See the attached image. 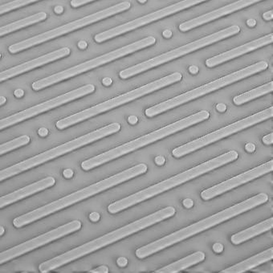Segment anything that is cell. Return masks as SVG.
Listing matches in <instances>:
<instances>
[{
  "label": "cell",
  "mask_w": 273,
  "mask_h": 273,
  "mask_svg": "<svg viewBox=\"0 0 273 273\" xmlns=\"http://www.w3.org/2000/svg\"><path fill=\"white\" fill-rule=\"evenodd\" d=\"M176 208L173 206H168L161 210L154 212L153 214L145 216L138 220L130 222L126 226H122L120 228L112 230L108 234H104L99 238H95L94 240L86 242L84 244L72 249L62 255L54 257L52 259L45 261L40 264L39 270L40 272L46 273L56 270L62 267L64 265L71 263L76 260L80 259L82 257L86 256L90 253L98 251L99 249L112 244L116 241L122 240L123 238L130 236L131 234L139 232L144 229L148 228L150 226L157 224L162 221L172 218L176 214Z\"/></svg>",
  "instance_id": "cell-1"
},
{
  "label": "cell",
  "mask_w": 273,
  "mask_h": 273,
  "mask_svg": "<svg viewBox=\"0 0 273 273\" xmlns=\"http://www.w3.org/2000/svg\"><path fill=\"white\" fill-rule=\"evenodd\" d=\"M268 201V196L265 193H260L251 198L238 202L234 206L226 208L224 210L204 218L202 220L194 222L193 224L180 229L176 232L168 234L166 236L154 241L149 244L136 249V256L140 260L145 259L150 256L162 251L163 249L173 246L174 244L185 240L186 238L194 236L196 234L204 232L208 229L218 226L222 222H226L236 216L244 214L245 212L252 210L253 208L263 205Z\"/></svg>",
  "instance_id": "cell-2"
},
{
  "label": "cell",
  "mask_w": 273,
  "mask_h": 273,
  "mask_svg": "<svg viewBox=\"0 0 273 273\" xmlns=\"http://www.w3.org/2000/svg\"><path fill=\"white\" fill-rule=\"evenodd\" d=\"M147 170H148V166L146 164L140 163L138 165L134 166L130 169L126 170L114 176L107 178L106 180L98 182L96 184L88 186L87 188L79 190L78 192L62 197L54 202L46 204L44 206L37 208L26 214L18 216L13 220V225L16 228H20L26 225L30 224L32 222L40 220L41 218L54 214L56 212L63 210L64 208L82 202L83 200H87L92 196L100 194L106 190L114 188L119 184H123L138 176L144 174L146 173Z\"/></svg>",
  "instance_id": "cell-3"
},
{
  "label": "cell",
  "mask_w": 273,
  "mask_h": 273,
  "mask_svg": "<svg viewBox=\"0 0 273 273\" xmlns=\"http://www.w3.org/2000/svg\"><path fill=\"white\" fill-rule=\"evenodd\" d=\"M238 158V152L234 150L228 151L224 154L210 159L209 161L201 163L194 168L185 170L178 174L177 176L169 178L168 180L160 182L158 184L150 186V188L139 190L135 194L127 196L122 200H118L116 202H112L108 206V212L111 214H118L119 212L128 209L136 204L153 198L154 196H158L163 192H168L169 190L177 188L182 184H186L188 182L192 181L196 178L204 176L208 172H212L214 170L224 166L233 162Z\"/></svg>",
  "instance_id": "cell-4"
},
{
  "label": "cell",
  "mask_w": 273,
  "mask_h": 273,
  "mask_svg": "<svg viewBox=\"0 0 273 273\" xmlns=\"http://www.w3.org/2000/svg\"><path fill=\"white\" fill-rule=\"evenodd\" d=\"M209 118H210V112L208 111L202 110L196 112L190 116H186L185 118L177 120L176 122L150 132L148 134L140 136L134 140L124 143L123 145L115 147L110 150L106 151L98 156L87 159L82 163V168L86 172H88L90 170L98 168L104 163L110 162L114 159L122 157L124 155L141 149L150 144L168 138L170 135L174 134L176 132L193 126L194 124L202 122L204 120H208Z\"/></svg>",
  "instance_id": "cell-5"
},
{
  "label": "cell",
  "mask_w": 273,
  "mask_h": 273,
  "mask_svg": "<svg viewBox=\"0 0 273 273\" xmlns=\"http://www.w3.org/2000/svg\"><path fill=\"white\" fill-rule=\"evenodd\" d=\"M182 79V75L180 72H174V74L166 76L161 79L154 80L149 84L131 90L130 92L122 94L120 96H116V98H111L110 100L102 102L100 104L92 106L90 108H86L84 110L76 112V114L67 116L66 118L58 120L56 124V126L60 130H63L64 128H68L72 126L82 122L84 120H88V119L98 116V115L102 114L103 112L112 110L114 108H118L119 106L128 104L132 100L146 96L148 94L156 92L158 90L166 88L168 86L176 84L178 82H181Z\"/></svg>",
  "instance_id": "cell-6"
},
{
  "label": "cell",
  "mask_w": 273,
  "mask_h": 273,
  "mask_svg": "<svg viewBox=\"0 0 273 273\" xmlns=\"http://www.w3.org/2000/svg\"><path fill=\"white\" fill-rule=\"evenodd\" d=\"M120 124L119 123H112L106 126L102 127L96 130L86 134V135L79 136L78 138L74 139L72 141L64 143L62 145L54 147L52 149L44 151L43 153L36 155L34 157L26 159L24 161L17 163L14 165L10 166L9 168L4 169L0 172V181H4L6 178L17 176L18 174L26 172L28 170L36 168L38 166L42 165L44 163L52 161L56 158L62 157L63 155L67 154L72 151L80 149L82 147L90 145L91 143L99 141L100 139L106 136L114 134L120 131Z\"/></svg>",
  "instance_id": "cell-7"
},
{
  "label": "cell",
  "mask_w": 273,
  "mask_h": 273,
  "mask_svg": "<svg viewBox=\"0 0 273 273\" xmlns=\"http://www.w3.org/2000/svg\"><path fill=\"white\" fill-rule=\"evenodd\" d=\"M268 67V64L264 60L257 62L252 66L244 68L242 70H238L232 74L214 80L213 82L200 86L198 88L180 94L176 98H172L169 100L161 102L156 106H152L150 108H147L145 111L146 116L148 118H154L157 115L161 114L162 112L170 110L172 108H176L178 106L186 104L188 102L202 98L206 94L216 92L217 90L224 88L226 86L234 84L236 82H240L241 80L246 79V78L255 75V74H260L261 72L267 70Z\"/></svg>",
  "instance_id": "cell-8"
},
{
  "label": "cell",
  "mask_w": 273,
  "mask_h": 273,
  "mask_svg": "<svg viewBox=\"0 0 273 273\" xmlns=\"http://www.w3.org/2000/svg\"><path fill=\"white\" fill-rule=\"evenodd\" d=\"M155 43H156L155 37L151 36L146 37L144 39L135 41L134 43L130 44L124 47L115 49L110 52L106 53L104 55L90 60L88 62H83V63L79 64L78 66H74V67L60 72L58 74H52V75L48 76L47 78L37 80L33 83L32 87L33 90L40 91V90H44L47 87H50L53 84L64 82L66 80L74 78L76 76L84 74L86 72L104 66L106 64L114 62L116 60L124 58L126 56L140 51L142 49L150 47L152 45L155 44Z\"/></svg>",
  "instance_id": "cell-9"
},
{
  "label": "cell",
  "mask_w": 273,
  "mask_h": 273,
  "mask_svg": "<svg viewBox=\"0 0 273 273\" xmlns=\"http://www.w3.org/2000/svg\"><path fill=\"white\" fill-rule=\"evenodd\" d=\"M240 28L238 25H233V26H229L226 28L222 29L220 31L217 32L214 34H210V35L202 37L201 39L182 45L181 47L173 49L172 51L168 52L162 53L161 55L151 58L148 60L138 64L136 66L127 68L126 70L120 72L119 76L123 80L128 79V78L138 75L142 72L148 71L151 68L162 66L163 64L168 63L174 60L188 55L190 53L194 52L198 49L204 48L208 47L209 45L217 43L218 41L224 40L226 38L237 35L238 33H240Z\"/></svg>",
  "instance_id": "cell-10"
},
{
  "label": "cell",
  "mask_w": 273,
  "mask_h": 273,
  "mask_svg": "<svg viewBox=\"0 0 273 273\" xmlns=\"http://www.w3.org/2000/svg\"><path fill=\"white\" fill-rule=\"evenodd\" d=\"M130 8L131 2H128V1L119 2V4H116L114 5L110 8H108L99 10L98 12L88 14L87 16L83 17V18H79L76 20L62 25V26L56 28L52 29L49 31L41 33L40 35L35 36L31 37V38H28V39L25 40L12 44L8 47V51L12 54H16V53L24 51L26 49L35 47V46L47 42V41L52 40L56 39L58 37L68 34L72 32L83 28H86L88 25L106 20L108 17L114 16L115 14L128 10Z\"/></svg>",
  "instance_id": "cell-11"
},
{
  "label": "cell",
  "mask_w": 273,
  "mask_h": 273,
  "mask_svg": "<svg viewBox=\"0 0 273 273\" xmlns=\"http://www.w3.org/2000/svg\"><path fill=\"white\" fill-rule=\"evenodd\" d=\"M273 116V106L266 108L264 110L256 112L255 114L248 116L246 118L242 120H237L232 124H228L226 126L222 127L218 130L210 132L205 136H201L200 138L196 139L194 141L190 142L180 146L172 151V154L174 157L180 158L184 157L189 154L193 153L194 151L202 149L206 146L210 145L212 143L220 141L221 139L225 138L228 136L244 130L246 128L263 122L264 120H268Z\"/></svg>",
  "instance_id": "cell-12"
},
{
  "label": "cell",
  "mask_w": 273,
  "mask_h": 273,
  "mask_svg": "<svg viewBox=\"0 0 273 273\" xmlns=\"http://www.w3.org/2000/svg\"><path fill=\"white\" fill-rule=\"evenodd\" d=\"M204 2H205L204 0H185V1L176 2L174 4L164 8L156 10L154 12L139 17V18L134 20L119 25V26L114 28L108 29V30H106L103 32L96 34L94 36V40L98 43H103L104 41L112 39V38H115V37L130 32L139 28L141 26L149 24L150 22L160 20L162 18L180 12L182 10L190 8H192V6H196V5L200 4Z\"/></svg>",
  "instance_id": "cell-13"
},
{
  "label": "cell",
  "mask_w": 273,
  "mask_h": 273,
  "mask_svg": "<svg viewBox=\"0 0 273 273\" xmlns=\"http://www.w3.org/2000/svg\"><path fill=\"white\" fill-rule=\"evenodd\" d=\"M95 86L94 84H86V86H82L80 88H75L72 90L70 92L62 94L56 98H52L47 102H42L40 104L32 106L30 108H26L21 112H17L14 114L1 119L0 120V130H4V128L12 126L14 124L22 122L24 120L32 118L34 116L52 110L54 108H58L59 106H64V104L78 100L83 96H87L90 94L95 92Z\"/></svg>",
  "instance_id": "cell-14"
},
{
  "label": "cell",
  "mask_w": 273,
  "mask_h": 273,
  "mask_svg": "<svg viewBox=\"0 0 273 273\" xmlns=\"http://www.w3.org/2000/svg\"><path fill=\"white\" fill-rule=\"evenodd\" d=\"M82 224L80 221H72V222H68L66 224L58 226L53 230H49L44 234H40L39 236L22 242L16 247L8 249L0 254V264L6 263L8 261L12 260L17 257L24 255L26 253L30 252L35 249L48 244L53 241L58 240L68 236L72 233L76 232L82 228Z\"/></svg>",
  "instance_id": "cell-15"
},
{
  "label": "cell",
  "mask_w": 273,
  "mask_h": 273,
  "mask_svg": "<svg viewBox=\"0 0 273 273\" xmlns=\"http://www.w3.org/2000/svg\"><path fill=\"white\" fill-rule=\"evenodd\" d=\"M272 170L273 161L271 160V161L268 162L264 163L259 166L249 170L248 172H244V173L240 174L238 176H234L232 178L222 182L220 184H216L212 188L204 190L201 192L200 196H201V198L204 201H208V200L216 198V197L220 196V194H224V193L229 192L230 190L238 188L240 186L248 184L249 182L253 181V180H256L258 178L262 177V176L272 172Z\"/></svg>",
  "instance_id": "cell-16"
},
{
  "label": "cell",
  "mask_w": 273,
  "mask_h": 273,
  "mask_svg": "<svg viewBox=\"0 0 273 273\" xmlns=\"http://www.w3.org/2000/svg\"><path fill=\"white\" fill-rule=\"evenodd\" d=\"M70 53H71V49L70 48H62L58 49L56 51L41 56L40 58H36V59L32 60L29 62L18 64V66L10 68L8 70L1 72L0 82H5L6 80L10 79V78H14V76H16L25 74V72L32 71V70H35L37 68L42 67V66L66 58L68 56L70 55Z\"/></svg>",
  "instance_id": "cell-17"
},
{
  "label": "cell",
  "mask_w": 273,
  "mask_h": 273,
  "mask_svg": "<svg viewBox=\"0 0 273 273\" xmlns=\"http://www.w3.org/2000/svg\"><path fill=\"white\" fill-rule=\"evenodd\" d=\"M258 2H260L258 0H240V1H236V2L230 4L222 6L220 8L212 10L210 12L192 18L190 20L182 22L180 25V30L182 32L190 31L192 29L202 26V25L212 22V21L216 20L217 18H221V17L225 16H228L232 13L236 12L237 10L246 8L248 6L255 4Z\"/></svg>",
  "instance_id": "cell-18"
},
{
  "label": "cell",
  "mask_w": 273,
  "mask_h": 273,
  "mask_svg": "<svg viewBox=\"0 0 273 273\" xmlns=\"http://www.w3.org/2000/svg\"><path fill=\"white\" fill-rule=\"evenodd\" d=\"M272 42L273 35L272 34H268V35L260 37L259 39L254 40L250 41L248 43L241 45L240 47L234 48L230 49L225 52L221 53L220 55L214 56L213 58H209L206 60L205 64L208 68L216 67V66L222 64L232 60L236 59V58L244 55V54L252 52L257 49L271 44Z\"/></svg>",
  "instance_id": "cell-19"
},
{
  "label": "cell",
  "mask_w": 273,
  "mask_h": 273,
  "mask_svg": "<svg viewBox=\"0 0 273 273\" xmlns=\"http://www.w3.org/2000/svg\"><path fill=\"white\" fill-rule=\"evenodd\" d=\"M56 184V180L52 176L44 178L43 180L36 182L34 184H30L21 189L14 190L10 194L2 196L0 198V208H4L14 202H18L24 198L37 194L39 192H43L48 188H52Z\"/></svg>",
  "instance_id": "cell-20"
},
{
  "label": "cell",
  "mask_w": 273,
  "mask_h": 273,
  "mask_svg": "<svg viewBox=\"0 0 273 273\" xmlns=\"http://www.w3.org/2000/svg\"><path fill=\"white\" fill-rule=\"evenodd\" d=\"M273 259V248L267 249L266 251L253 256L248 259L241 261L236 264L233 265L232 267L224 269L220 272L222 273H242L245 272L250 271L253 268L258 267L260 265L267 263L268 261Z\"/></svg>",
  "instance_id": "cell-21"
},
{
  "label": "cell",
  "mask_w": 273,
  "mask_h": 273,
  "mask_svg": "<svg viewBox=\"0 0 273 273\" xmlns=\"http://www.w3.org/2000/svg\"><path fill=\"white\" fill-rule=\"evenodd\" d=\"M272 228L273 218L272 217V218H268L266 220L257 224L249 228L245 229L236 234H233L232 236L230 237V241L233 244H240L246 242L254 237L258 236L260 234L268 232L272 229Z\"/></svg>",
  "instance_id": "cell-22"
},
{
  "label": "cell",
  "mask_w": 273,
  "mask_h": 273,
  "mask_svg": "<svg viewBox=\"0 0 273 273\" xmlns=\"http://www.w3.org/2000/svg\"><path fill=\"white\" fill-rule=\"evenodd\" d=\"M206 258L205 253L202 252H197L192 255L184 257L180 260L176 261L170 264L158 269L154 272L156 273H176L184 271L188 268L192 267L197 264L201 263Z\"/></svg>",
  "instance_id": "cell-23"
},
{
  "label": "cell",
  "mask_w": 273,
  "mask_h": 273,
  "mask_svg": "<svg viewBox=\"0 0 273 273\" xmlns=\"http://www.w3.org/2000/svg\"><path fill=\"white\" fill-rule=\"evenodd\" d=\"M46 18H47V13L41 12H38L36 14L30 16L20 20L16 21V22H10L9 24L1 26L0 36H4L8 34L18 31L20 29L25 28L26 26H31L37 22L45 20Z\"/></svg>",
  "instance_id": "cell-24"
},
{
  "label": "cell",
  "mask_w": 273,
  "mask_h": 273,
  "mask_svg": "<svg viewBox=\"0 0 273 273\" xmlns=\"http://www.w3.org/2000/svg\"><path fill=\"white\" fill-rule=\"evenodd\" d=\"M273 91V82H268L267 84H263V86L257 87V88H253V90L248 91L244 94H240L238 96H234L233 98V102L236 106H242V104L251 102V100H255L256 98H260V96H264L266 94H270Z\"/></svg>",
  "instance_id": "cell-25"
},
{
  "label": "cell",
  "mask_w": 273,
  "mask_h": 273,
  "mask_svg": "<svg viewBox=\"0 0 273 273\" xmlns=\"http://www.w3.org/2000/svg\"><path fill=\"white\" fill-rule=\"evenodd\" d=\"M30 141H31L30 136H28V135H22V136L13 139L12 141L1 144V146H0V154L2 156V155L5 154L14 150L24 146L28 145L30 142Z\"/></svg>",
  "instance_id": "cell-26"
},
{
  "label": "cell",
  "mask_w": 273,
  "mask_h": 273,
  "mask_svg": "<svg viewBox=\"0 0 273 273\" xmlns=\"http://www.w3.org/2000/svg\"><path fill=\"white\" fill-rule=\"evenodd\" d=\"M36 2H37L36 0H22V1L17 0V1L6 2L5 4L1 5V6H0V14H4L5 13L9 12L10 10L20 8L22 6L32 4H34Z\"/></svg>",
  "instance_id": "cell-27"
},
{
  "label": "cell",
  "mask_w": 273,
  "mask_h": 273,
  "mask_svg": "<svg viewBox=\"0 0 273 273\" xmlns=\"http://www.w3.org/2000/svg\"><path fill=\"white\" fill-rule=\"evenodd\" d=\"M92 2L91 0H72L71 1V6L72 8H79V6H83V5L87 4L90 2Z\"/></svg>",
  "instance_id": "cell-28"
},
{
  "label": "cell",
  "mask_w": 273,
  "mask_h": 273,
  "mask_svg": "<svg viewBox=\"0 0 273 273\" xmlns=\"http://www.w3.org/2000/svg\"><path fill=\"white\" fill-rule=\"evenodd\" d=\"M110 272V269L106 265H102L100 267L96 268L91 270L90 272L92 273H108Z\"/></svg>",
  "instance_id": "cell-29"
},
{
  "label": "cell",
  "mask_w": 273,
  "mask_h": 273,
  "mask_svg": "<svg viewBox=\"0 0 273 273\" xmlns=\"http://www.w3.org/2000/svg\"><path fill=\"white\" fill-rule=\"evenodd\" d=\"M262 141L264 143L265 145H272L273 143V134H269L266 135V136H263Z\"/></svg>",
  "instance_id": "cell-30"
},
{
  "label": "cell",
  "mask_w": 273,
  "mask_h": 273,
  "mask_svg": "<svg viewBox=\"0 0 273 273\" xmlns=\"http://www.w3.org/2000/svg\"><path fill=\"white\" fill-rule=\"evenodd\" d=\"M212 249H213V251H214V252L220 254V253L224 252V245H222V244L216 242V244H214L213 245Z\"/></svg>",
  "instance_id": "cell-31"
},
{
  "label": "cell",
  "mask_w": 273,
  "mask_h": 273,
  "mask_svg": "<svg viewBox=\"0 0 273 273\" xmlns=\"http://www.w3.org/2000/svg\"><path fill=\"white\" fill-rule=\"evenodd\" d=\"M116 264H118L119 267L124 268L128 264V260L124 258V257H119L118 260H116Z\"/></svg>",
  "instance_id": "cell-32"
},
{
  "label": "cell",
  "mask_w": 273,
  "mask_h": 273,
  "mask_svg": "<svg viewBox=\"0 0 273 273\" xmlns=\"http://www.w3.org/2000/svg\"><path fill=\"white\" fill-rule=\"evenodd\" d=\"M194 201L192 198H186L182 201V205L185 206L186 208L190 209V208H193L194 206Z\"/></svg>",
  "instance_id": "cell-33"
},
{
  "label": "cell",
  "mask_w": 273,
  "mask_h": 273,
  "mask_svg": "<svg viewBox=\"0 0 273 273\" xmlns=\"http://www.w3.org/2000/svg\"><path fill=\"white\" fill-rule=\"evenodd\" d=\"M100 216L98 212H92L90 214V220L92 222H96L100 220Z\"/></svg>",
  "instance_id": "cell-34"
},
{
  "label": "cell",
  "mask_w": 273,
  "mask_h": 273,
  "mask_svg": "<svg viewBox=\"0 0 273 273\" xmlns=\"http://www.w3.org/2000/svg\"><path fill=\"white\" fill-rule=\"evenodd\" d=\"M263 18L264 20L270 21L272 20L273 18V10H268L267 12H264L263 14Z\"/></svg>",
  "instance_id": "cell-35"
},
{
  "label": "cell",
  "mask_w": 273,
  "mask_h": 273,
  "mask_svg": "<svg viewBox=\"0 0 273 273\" xmlns=\"http://www.w3.org/2000/svg\"><path fill=\"white\" fill-rule=\"evenodd\" d=\"M74 170L72 169H66V170H64L63 176L64 177L66 178L68 180H70L74 176Z\"/></svg>",
  "instance_id": "cell-36"
},
{
  "label": "cell",
  "mask_w": 273,
  "mask_h": 273,
  "mask_svg": "<svg viewBox=\"0 0 273 273\" xmlns=\"http://www.w3.org/2000/svg\"><path fill=\"white\" fill-rule=\"evenodd\" d=\"M245 150L248 151V153H253L256 150V146L253 143H248L245 146Z\"/></svg>",
  "instance_id": "cell-37"
},
{
  "label": "cell",
  "mask_w": 273,
  "mask_h": 273,
  "mask_svg": "<svg viewBox=\"0 0 273 273\" xmlns=\"http://www.w3.org/2000/svg\"><path fill=\"white\" fill-rule=\"evenodd\" d=\"M154 162L158 166H162L165 163L166 159L163 156H158L155 158Z\"/></svg>",
  "instance_id": "cell-38"
},
{
  "label": "cell",
  "mask_w": 273,
  "mask_h": 273,
  "mask_svg": "<svg viewBox=\"0 0 273 273\" xmlns=\"http://www.w3.org/2000/svg\"><path fill=\"white\" fill-rule=\"evenodd\" d=\"M216 110H217V111H218V112H225V111L226 110V104H222V103H221V104H217V106H216Z\"/></svg>",
  "instance_id": "cell-39"
},
{
  "label": "cell",
  "mask_w": 273,
  "mask_h": 273,
  "mask_svg": "<svg viewBox=\"0 0 273 273\" xmlns=\"http://www.w3.org/2000/svg\"><path fill=\"white\" fill-rule=\"evenodd\" d=\"M38 134H39L40 136L44 138V136H46L48 134V128H40L39 131H38Z\"/></svg>",
  "instance_id": "cell-40"
},
{
  "label": "cell",
  "mask_w": 273,
  "mask_h": 273,
  "mask_svg": "<svg viewBox=\"0 0 273 273\" xmlns=\"http://www.w3.org/2000/svg\"><path fill=\"white\" fill-rule=\"evenodd\" d=\"M14 94L16 98H21L24 95V90H20V88H18V90H16L14 91Z\"/></svg>",
  "instance_id": "cell-41"
},
{
  "label": "cell",
  "mask_w": 273,
  "mask_h": 273,
  "mask_svg": "<svg viewBox=\"0 0 273 273\" xmlns=\"http://www.w3.org/2000/svg\"><path fill=\"white\" fill-rule=\"evenodd\" d=\"M128 122L130 124H135L138 122V119L136 116H128Z\"/></svg>",
  "instance_id": "cell-42"
},
{
  "label": "cell",
  "mask_w": 273,
  "mask_h": 273,
  "mask_svg": "<svg viewBox=\"0 0 273 273\" xmlns=\"http://www.w3.org/2000/svg\"><path fill=\"white\" fill-rule=\"evenodd\" d=\"M102 83H103V84H104V86H110L111 84H112V80L111 78H106L103 79V80H102Z\"/></svg>",
  "instance_id": "cell-43"
},
{
  "label": "cell",
  "mask_w": 273,
  "mask_h": 273,
  "mask_svg": "<svg viewBox=\"0 0 273 273\" xmlns=\"http://www.w3.org/2000/svg\"><path fill=\"white\" fill-rule=\"evenodd\" d=\"M190 72L192 74H196L198 72V68L197 66H190L189 68Z\"/></svg>",
  "instance_id": "cell-44"
},
{
  "label": "cell",
  "mask_w": 273,
  "mask_h": 273,
  "mask_svg": "<svg viewBox=\"0 0 273 273\" xmlns=\"http://www.w3.org/2000/svg\"><path fill=\"white\" fill-rule=\"evenodd\" d=\"M162 35L166 39H169L172 36V32L170 30H165V31L163 32Z\"/></svg>",
  "instance_id": "cell-45"
},
{
  "label": "cell",
  "mask_w": 273,
  "mask_h": 273,
  "mask_svg": "<svg viewBox=\"0 0 273 273\" xmlns=\"http://www.w3.org/2000/svg\"><path fill=\"white\" fill-rule=\"evenodd\" d=\"M54 12H55V13H56V14H60L64 12V8L62 6H56L55 8H54Z\"/></svg>",
  "instance_id": "cell-46"
},
{
  "label": "cell",
  "mask_w": 273,
  "mask_h": 273,
  "mask_svg": "<svg viewBox=\"0 0 273 273\" xmlns=\"http://www.w3.org/2000/svg\"><path fill=\"white\" fill-rule=\"evenodd\" d=\"M78 47L80 49H84L87 47V43H86V41H80L78 43Z\"/></svg>",
  "instance_id": "cell-47"
},
{
  "label": "cell",
  "mask_w": 273,
  "mask_h": 273,
  "mask_svg": "<svg viewBox=\"0 0 273 273\" xmlns=\"http://www.w3.org/2000/svg\"><path fill=\"white\" fill-rule=\"evenodd\" d=\"M247 24L248 26L252 28V26H256V22L255 20H248L247 21Z\"/></svg>",
  "instance_id": "cell-48"
},
{
  "label": "cell",
  "mask_w": 273,
  "mask_h": 273,
  "mask_svg": "<svg viewBox=\"0 0 273 273\" xmlns=\"http://www.w3.org/2000/svg\"><path fill=\"white\" fill-rule=\"evenodd\" d=\"M6 99L5 96H1V98H0V104H1V106H4V104L6 103Z\"/></svg>",
  "instance_id": "cell-49"
},
{
  "label": "cell",
  "mask_w": 273,
  "mask_h": 273,
  "mask_svg": "<svg viewBox=\"0 0 273 273\" xmlns=\"http://www.w3.org/2000/svg\"><path fill=\"white\" fill-rule=\"evenodd\" d=\"M4 232H5L4 228V226H1V228H0V236H4Z\"/></svg>",
  "instance_id": "cell-50"
},
{
  "label": "cell",
  "mask_w": 273,
  "mask_h": 273,
  "mask_svg": "<svg viewBox=\"0 0 273 273\" xmlns=\"http://www.w3.org/2000/svg\"><path fill=\"white\" fill-rule=\"evenodd\" d=\"M138 2H141V4H142V2H146V1H138Z\"/></svg>",
  "instance_id": "cell-51"
}]
</instances>
